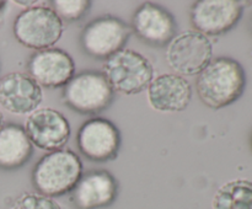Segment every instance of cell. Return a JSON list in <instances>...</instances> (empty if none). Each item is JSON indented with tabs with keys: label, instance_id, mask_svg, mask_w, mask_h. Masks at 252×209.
I'll use <instances>...</instances> for the list:
<instances>
[{
	"label": "cell",
	"instance_id": "1",
	"mask_svg": "<svg viewBox=\"0 0 252 209\" xmlns=\"http://www.w3.org/2000/svg\"><path fill=\"white\" fill-rule=\"evenodd\" d=\"M246 75L243 65L229 57L212 59L198 74L196 90L202 102L219 110L235 102L245 90Z\"/></svg>",
	"mask_w": 252,
	"mask_h": 209
},
{
	"label": "cell",
	"instance_id": "2",
	"mask_svg": "<svg viewBox=\"0 0 252 209\" xmlns=\"http://www.w3.org/2000/svg\"><path fill=\"white\" fill-rule=\"evenodd\" d=\"M83 176L80 157L69 149H61L44 155L32 172V183L39 194L58 197L69 193Z\"/></svg>",
	"mask_w": 252,
	"mask_h": 209
},
{
	"label": "cell",
	"instance_id": "3",
	"mask_svg": "<svg viewBox=\"0 0 252 209\" xmlns=\"http://www.w3.org/2000/svg\"><path fill=\"white\" fill-rule=\"evenodd\" d=\"M102 74L113 91L137 95L150 85L154 79V68L143 54L123 48L106 59Z\"/></svg>",
	"mask_w": 252,
	"mask_h": 209
},
{
	"label": "cell",
	"instance_id": "4",
	"mask_svg": "<svg viewBox=\"0 0 252 209\" xmlns=\"http://www.w3.org/2000/svg\"><path fill=\"white\" fill-rule=\"evenodd\" d=\"M12 30L22 46L43 51L52 48L61 39L64 26L52 7L36 5L17 15Z\"/></svg>",
	"mask_w": 252,
	"mask_h": 209
},
{
	"label": "cell",
	"instance_id": "5",
	"mask_svg": "<svg viewBox=\"0 0 252 209\" xmlns=\"http://www.w3.org/2000/svg\"><path fill=\"white\" fill-rule=\"evenodd\" d=\"M213 44L211 39L197 31L176 34L167 43L166 58L170 68L179 75H198L212 60Z\"/></svg>",
	"mask_w": 252,
	"mask_h": 209
},
{
	"label": "cell",
	"instance_id": "6",
	"mask_svg": "<svg viewBox=\"0 0 252 209\" xmlns=\"http://www.w3.org/2000/svg\"><path fill=\"white\" fill-rule=\"evenodd\" d=\"M113 92L102 73L83 71L64 86L63 100L75 112L95 115L110 106Z\"/></svg>",
	"mask_w": 252,
	"mask_h": 209
},
{
	"label": "cell",
	"instance_id": "7",
	"mask_svg": "<svg viewBox=\"0 0 252 209\" xmlns=\"http://www.w3.org/2000/svg\"><path fill=\"white\" fill-rule=\"evenodd\" d=\"M130 33V27L121 19L102 16L91 21L83 30L80 43L88 56L106 60L125 48Z\"/></svg>",
	"mask_w": 252,
	"mask_h": 209
},
{
	"label": "cell",
	"instance_id": "8",
	"mask_svg": "<svg viewBox=\"0 0 252 209\" xmlns=\"http://www.w3.org/2000/svg\"><path fill=\"white\" fill-rule=\"evenodd\" d=\"M76 144L88 159L95 162L111 161L117 157L120 150V130L111 120L93 118L79 128Z\"/></svg>",
	"mask_w": 252,
	"mask_h": 209
},
{
	"label": "cell",
	"instance_id": "9",
	"mask_svg": "<svg viewBox=\"0 0 252 209\" xmlns=\"http://www.w3.org/2000/svg\"><path fill=\"white\" fill-rule=\"evenodd\" d=\"M243 4L236 0H198L191 7L194 31L219 36L233 29L243 15Z\"/></svg>",
	"mask_w": 252,
	"mask_h": 209
},
{
	"label": "cell",
	"instance_id": "10",
	"mask_svg": "<svg viewBox=\"0 0 252 209\" xmlns=\"http://www.w3.org/2000/svg\"><path fill=\"white\" fill-rule=\"evenodd\" d=\"M30 142L46 151L61 150L70 138V124L63 113L41 108L27 117L24 127Z\"/></svg>",
	"mask_w": 252,
	"mask_h": 209
},
{
	"label": "cell",
	"instance_id": "11",
	"mask_svg": "<svg viewBox=\"0 0 252 209\" xmlns=\"http://www.w3.org/2000/svg\"><path fill=\"white\" fill-rule=\"evenodd\" d=\"M30 76L47 89L64 88L75 75L73 58L61 48L37 51L29 61Z\"/></svg>",
	"mask_w": 252,
	"mask_h": 209
},
{
	"label": "cell",
	"instance_id": "12",
	"mask_svg": "<svg viewBox=\"0 0 252 209\" xmlns=\"http://www.w3.org/2000/svg\"><path fill=\"white\" fill-rule=\"evenodd\" d=\"M43 100L42 88L24 73H9L0 79V105L14 115H31Z\"/></svg>",
	"mask_w": 252,
	"mask_h": 209
},
{
	"label": "cell",
	"instance_id": "13",
	"mask_svg": "<svg viewBox=\"0 0 252 209\" xmlns=\"http://www.w3.org/2000/svg\"><path fill=\"white\" fill-rule=\"evenodd\" d=\"M132 26L137 36L150 46H164L175 37L176 21L167 10L144 2L133 15Z\"/></svg>",
	"mask_w": 252,
	"mask_h": 209
},
{
	"label": "cell",
	"instance_id": "14",
	"mask_svg": "<svg viewBox=\"0 0 252 209\" xmlns=\"http://www.w3.org/2000/svg\"><path fill=\"white\" fill-rule=\"evenodd\" d=\"M117 181L106 170L83 175L71 191V201L78 209H100L110 206L117 197Z\"/></svg>",
	"mask_w": 252,
	"mask_h": 209
},
{
	"label": "cell",
	"instance_id": "15",
	"mask_svg": "<svg viewBox=\"0 0 252 209\" xmlns=\"http://www.w3.org/2000/svg\"><path fill=\"white\" fill-rule=\"evenodd\" d=\"M192 88L189 81L176 74H162L148 86V101L161 112H182L189 107Z\"/></svg>",
	"mask_w": 252,
	"mask_h": 209
},
{
	"label": "cell",
	"instance_id": "16",
	"mask_svg": "<svg viewBox=\"0 0 252 209\" xmlns=\"http://www.w3.org/2000/svg\"><path fill=\"white\" fill-rule=\"evenodd\" d=\"M32 143L20 125L10 123L0 130V167L14 170L31 159Z\"/></svg>",
	"mask_w": 252,
	"mask_h": 209
},
{
	"label": "cell",
	"instance_id": "17",
	"mask_svg": "<svg viewBox=\"0 0 252 209\" xmlns=\"http://www.w3.org/2000/svg\"><path fill=\"white\" fill-rule=\"evenodd\" d=\"M214 209H252V182L234 179L217 191L213 198Z\"/></svg>",
	"mask_w": 252,
	"mask_h": 209
},
{
	"label": "cell",
	"instance_id": "18",
	"mask_svg": "<svg viewBox=\"0 0 252 209\" xmlns=\"http://www.w3.org/2000/svg\"><path fill=\"white\" fill-rule=\"evenodd\" d=\"M52 5V9L59 19L66 21H76L81 19L90 9V1L88 0H53Z\"/></svg>",
	"mask_w": 252,
	"mask_h": 209
},
{
	"label": "cell",
	"instance_id": "19",
	"mask_svg": "<svg viewBox=\"0 0 252 209\" xmlns=\"http://www.w3.org/2000/svg\"><path fill=\"white\" fill-rule=\"evenodd\" d=\"M11 209H62L51 197L39 193H24L12 204Z\"/></svg>",
	"mask_w": 252,
	"mask_h": 209
},
{
	"label": "cell",
	"instance_id": "20",
	"mask_svg": "<svg viewBox=\"0 0 252 209\" xmlns=\"http://www.w3.org/2000/svg\"><path fill=\"white\" fill-rule=\"evenodd\" d=\"M17 4H22V5H31V4H36V1H16Z\"/></svg>",
	"mask_w": 252,
	"mask_h": 209
},
{
	"label": "cell",
	"instance_id": "21",
	"mask_svg": "<svg viewBox=\"0 0 252 209\" xmlns=\"http://www.w3.org/2000/svg\"><path fill=\"white\" fill-rule=\"evenodd\" d=\"M2 122H4V117H2V113L1 111H0V130H1L2 128Z\"/></svg>",
	"mask_w": 252,
	"mask_h": 209
}]
</instances>
